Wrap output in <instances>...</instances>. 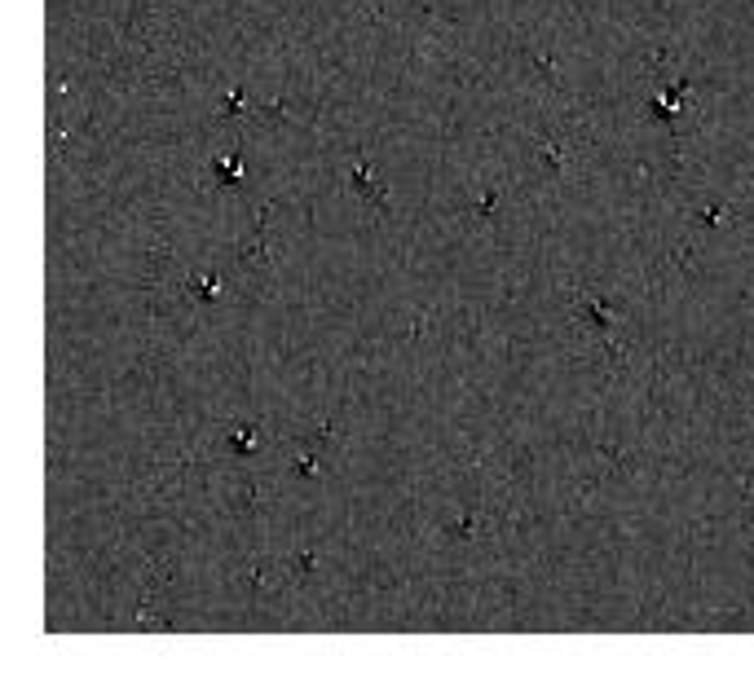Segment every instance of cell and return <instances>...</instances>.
<instances>
[{
    "instance_id": "cell-1",
    "label": "cell",
    "mask_w": 754,
    "mask_h": 678,
    "mask_svg": "<svg viewBox=\"0 0 754 678\" xmlns=\"http://www.w3.org/2000/svg\"><path fill=\"white\" fill-rule=\"evenodd\" d=\"M256 445H260V441H256V432H252V427H238V432H234V450H248V454H252Z\"/></svg>"
}]
</instances>
